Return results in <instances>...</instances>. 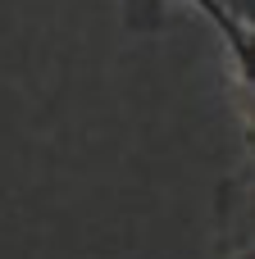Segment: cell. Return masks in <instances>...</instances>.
I'll use <instances>...</instances> for the list:
<instances>
[{"label":"cell","instance_id":"3","mask_svg":"<svg viewBox=\"0 0 255 259\" xmlns=\"http://www.w3.org/2000/svg\"><path fill=\"white\" fill-rule=\"evenodd\" d=\"M228 5V14L242 23V27H255V0H224Z\"/></svg>","mask_w":255,"mask_h":259},{"label":"cell","instance_id":"2","mask_svg":"<svg viewBox=\"0 0 255 259\" xmlns=\"http://www.w3.org/2000/svg\"><path fill=\"white\" fill-rule=\"evenodd\" d=\"M137 5H141V0H128V9H137ZM183 5H187V9H196V14L219 32V41H233V36L242 32V23L228 14V5H224V0H183Z\"/></svg>","mask_w":255,"mask_h":259},{"label":"cell","instance_id":"1","mask_svg":"<svg viewBox=\"0 0 255 259\" xmlns=\"http://www.w3.org/2000/svg\"><path fill=\"white\" fill-rule=\"evenodd\" d=\"M224 55L233 64V100L242 118L246 164L219 191V250L246 241L255 232V27H242L233 41H224Z\"/></svg>","mask_w":255,"mask_h":259}]
</instances>
